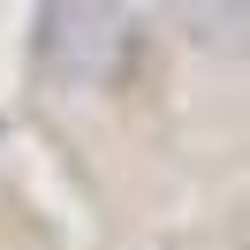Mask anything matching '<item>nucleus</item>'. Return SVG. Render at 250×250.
<instances>
[{
  "label": "nucleus",
  "mask_w": 250,
  "mask_h": 250,
  "mask_svg": "<svg viewBox=\"0 0 250 250\" xmlns=\"http://www.w3.org/2000/svg\"><path fill=\"white\" fill-rule=\"evenodd\" d=\"M31 61L61 91H106L137 61V16L129 0H38Z\"/></svg>",
  "instance_id": "obj_1"
},
{
  "label": "nucleus",
  "mask_w": 250,
  "mask_h": 250,
  "mask_svg": "<svg viewBox=\"0 0 250 250\" xmlns=\"http://www.w3.org/2000/svg\"><path fill=\"white\" fill-rule=\"evenodd\" d=\"M174 31L205 61H250V0H174Z\"/></svg>",
  "instance_id": "obj_2"
}]
</instances>
